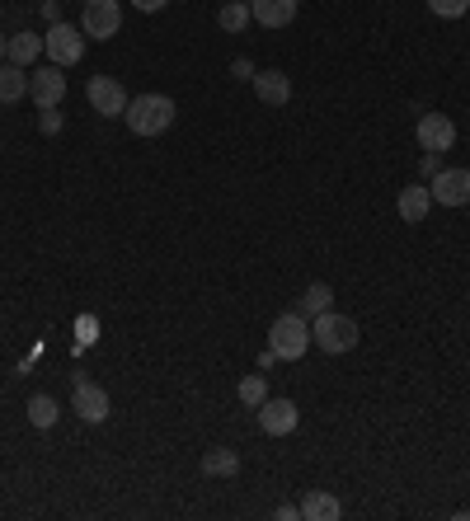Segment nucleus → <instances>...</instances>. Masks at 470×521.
I'll list each match as a JSON object with an SVG mask.
<instances>
[{
    "mask_svg": "<svg viewBox=\"0 0 470 521\" xmlns=\"http://www.w3.org/2000/svg\"><path fill=\"white\" fill-rule=\"evenodd\" d=\"M174 99L170 94H137V99H127V113L123 123L132 137H160V132H170L174 127Z\"/></svg>",
    "mask_w": 470,
    "mask_h": 521,
    "instance_id": "1",
    "label": "nucleus"
},
{
    "mask_svg": "<svg viewBox=\"0 0 470 521\" xmlns=\"http://www.w3.org/2000/svg\"><path fill=\"white\" fill-rule=\"evenodd\" d=\"M268 348H273L278 362H301V357L311 353V324H306V315H297V310L278 315L273 329H268Z\"/></svg>",
    "mask_w": 470,
    "mask_h": 521,
    "instance_id": "2",
    "label": "nucleus"
},
{
    "mask_svg": "<svg viewBox=\"0 0 470 521\" xmlns=\"http://www.w3.org/2000/svg\"><path fill=\"white\" fill-rule=\"evenodd\" d=\"M311 343L320 348V353H353L358 348V320H348V315H339V310H325V315H315L311 324Z\"/></svg>",
    "mask_w": 470,
    "mask_h": 521,
    "instance_id": "3",
    "label": "nucleus"
},
{
    "mask_svg": "<svg viewBox=\"0 0 470 521\" xmlns=\"http://www.w3.org/2000/svg\"><path fill=\"white\" fill-rule=\"evenodd\" d=\"M43 57L52 66H76L80 57H85V33H80V24H66V19H57V24H47V38H43Z\"/></svg>",
    "mask_w": 470,
    "mask_h": 521,
    "instance_id": "4",
    "label": "nucleus"
},
{
    "mask_svg": "<svg viewBox=\"0 0 470 521\" xmlns=\"http://www.w3.org/2000/svg\"><path fill=\"white\" fill-rule=\"evenodd\" d=\"M85 10H80V33L85 38H94V43H109V38H118V29H123V5L118 0H80Z\"/></svg>",
    "mask_w": 470,
    "mask_h": 521,
    "instance_id": "5",
    "label": "nucleus"
},
{
    "mask_svg": "<svg viewBox=\"0 0 470 521\" xmlns=\"http://www.w3.org/2000/svg\"><path fill=\"white\" fill-rule=\"evenodd\" d=\"M428 193L438 207H466L470 202V169H438L428 179Z\"/></svg>",
    "mask_w": 470,
    "mask_h": 521,
    "instance_id": "6",
    "label": "nucleus"
},
{
    "mask_svg": "<svg viewBox=\"0 0 470 521\" xmlns=\"http://www.w3.org/2000/svg\"><path fill=\"white\" fill-rule=\"evenodd\" d=\"M254 414H259V428H264L268 437H287V432H297V423H301L297 404H292V399H273V395H268Z\"/></svg>",
    "mask_w": 470,
    "mask_h": 521,
    "instance_id": "7",
    "label": "nucleus"
},
{
    "mask_svg": "<svg viewBox=\"0 0 470 521\" xmlns=\"http://www.w3.org/2000/svg\"><path fill=\"white\" fill-rule=\"evenodd\" d=\"M414 137H419L423 151H452L456 146V123L447 113H419V127H414Z\"/></svg>",
    "mask_w": 470,
    "mask_h": 521,
    "instance_id": "8",
    "label": "nucleus"
},
{
    "mask_svg": "<svg viewBox=\"0 0 470 521\" xmlns=\"http://www.w3.org/2000/svg\"><path fill=\"white\" fill-rule=\"evenodd\" d=\"M29 99L38 108H57L66 99V76L62 66H38V71H29Z\"/></svg>",
    "mask_w": 470,
    "mask_h": 521,
    "instance_id": "9",
    "label": "nucleus"
},
{
    "mask_svg": "<svg viewBox=\"0 0 470 521\" xmlns=\"http://www.w3.org/2000/svg\"><path fill=\"white\" fill-rule=\"evenodd\" d=\"M85 94H90V104H94L99 118H123L127 113V94L113 76H94L90 85H85Z\"/></svg>",
    "mask_w": 470,
    "mask_h": 521,
    "instance_id": "10",
    "label": "nucleus"
},
{
    "mask_svg": "<svg viewBox=\"0 0 470 521\" xmlns=\"http://www.w3.org/2000/svg\"><path fill=\"white\" fill-rule=\"evenodd\" d=\"M71 404H76L80 423H104V418L113 414L109 390H104V385H94V381H76V395H71Z\"/></svg>",
    "mask_w": 470,
    "mask_h": 521,
    "instance_id": "11",
    "label": "nucleus"
},
{
    "mask_svg": "<svg viewBox=\"0 0 470 521\" xmlns=\"http://www.w3.org/2000/svg\"><path fill=\"white\" fill-rule=\"evenodd\" d=\"M297 10H301V0H250L254 24H264V29H287L297 19Z\"/></svg>",
    "mask_w": 470,
    "mask_h": 521,
    "instance_id": "12",
    "label": "nucleus"
},
{
    "mask_svg": "<svg viewBox=\"0 0 470 521\" xmlns=\"http://www.w3.org/2000/svg\"><path fill=\"white\" fill-rule=\"evenodd\" d=\"M254 94H259V104L282 108L292 99V80L282 76V71H254Z\"/></svg>",
    "mask_w": 470,
    "mask_h": 521,
    "instance_id": "13",
    "label": "nucleus"
},
{
    "mask_svg": "<svg viewBox=\"0 0 470 521\" xmlns=\"http://www.w3.org/2000/svg\"><path fill=\"white\" fill-rule=\"evenodd\" d=\"M428 212H433V193L423 184H409L405 193H400V221H405V226H423Z\"/></svg>",
    "mask_w": 470,
    "mask_h": 521,
    "instance_id": "14",
    "label": "nucleus"
},
{
    "mask_svg": "<svg viewBox=\"0 0 470 521\" xmlns=\"http://www.w3.org/2000/svg\"><path fill=\"white\" fill-rule=\"evenodd\" d=\"M301 517L306 521H339L344 517V503H339L334 493H325V489H311L306 498H301Z\"/></svg>",
    "mask_w": 470,
    "mask_h": 521,
    "instance_id": "15",
    "label": "nucleus"
},
{
    "mask_svg": "<svg viewBox=\"0 0 470 521\" xmlns=\"http://www.w3.org/2000/svg\"><path fill=\"white\" fill-rule=\"evenodd\" d=\"M29 99V71L15 62H0V104H19Z\"/></svg>",
    "mask_w": 470,
    "mask_h": 521,
    "instance_id": "16",
    "label": "nucleus"
},
{
    "mask_svg": "<svg viewBox=\"0 0 470 521\" xmlns=\"http://www.w3.org/2000/svg\"><path fill=\"white\" fill-rule=\"evenodd\" d=\"M203 475L207 479H235L240 475V451H231V446H212L203 456Z\"/></svg>",
    "mask_w": 470,
    "mask_h": 521,
    "instance_id": "17",
    "label": "nucleus"
},
{
    "mask_svg": "<svg viewBox=\"0 0 470 521\" xmlns=\"http://www.w3.org/2000/svg\"><path fill=\"white\" fill-rule=\"evenodd\" d=\"M38 57H43V38H38V33H15V38H10V57H5V62H15L29 71Z\"/></svg>",
    "mask_w": 470,
    "mask_h": 521,
    "instance_id": "18",
    "label": "nucleus"
},
{
    "mask_svg": "<svg viewBox=\"0 0 470 521\" xmlns=\"http://www.w3.org/2000/svg\"><path fill=\"white\" fill-rule=\"evenodd\" d=\"M329 301H334V292H329V282H311L306 292H301L297 301V315H306V320H315V315H325Z\"/></svg>",
    "mask_w": 470,
    "mask_h": 521,
    "instance_id": "19",
    "label": "nucleus"
},
{
    "mask_svg": "<svg viewBox=\"0 0 470 521\" xmlns=\"http://www.w3.org/2000/svg\"><path fill=\"white\" fill-rule=\"evenodd\" d=\"M57 418H62V409H57V399L52 395H33L29 399V423L33 428H57Z\"/></svg>",
    "mask_w": 470,
    "mask_h": 521,
    "instance_id": "20",
    "label": "nucleus"
},
{
    "mask_svg": "<svg viewBox=\"0 0 470 521\" xmlns=\"http://www.w3.org/2000/svg\"><path fill=\"white\" fill-rule=\"evenodd\" d=\"M250 0H226V5H221V15H217V24L226 33H245V24H250Z\"/></svg>",
    "mask_w": 470,
    "mask_h": 521,
    "instance_id": "21",
    "label": "nucleus"
},
{
    "mask_svg": "<svg viewBox=\"0 0 470 521\" xmlns=\"http://www.w3.org/2000/svg\"><path fill=\"white\" fill-rule=\"evenodd\" d=\"M235 395H240V404H250V409H259V404L268 399V381H264V376H245Z\"/></svg>",
    "mask_w": 470,
    "mask_h": 521,
    "instance_id": "22",
    "label": "nucleus"
},
{
    "mask_svg": "<svg viewBox=\"0 0 470 521\" xmlns=\"http://www.w3.org/2000/svg\"><path fill=\"white\" fill-rule=\"evenodd\" d=\"M428 10L438 19H461L470 10V0H428Z\"/></svg>",
    "mask_w": 470,
    "mask_h": 521,
    "instance_id": "23",
    "label": "nucleus"
},
{
    "mask_svg": "<svg viewBox=\"0 0 470 521\" xmlns=\"http://www.w3.org/2000/svg\"><path fill=\"white\" fill-rule=\"evenodd\" d=\"M38 132H43V137H57V132H62V113H57V108H38Z\"/></svg>",
    "mask_w": 470,
    "mask_h": 521,
    "instance_id": "24",
    "label": "nucleus"
},
{
    "mask_svg": "<svg viewBox=\"0 0 470 521\" xmlns=\"http://www.w3.org/2000/svg\"><path fill=\"white\" fill-rule=\"evenodd\" d=\"M423 179H433V174H438V169H447V165H442V155L438 151H423Z\"/></svg>",
    "mask_w": 470,
    "mask_h": 521,
    "instance_id": "25",
    "label": "nucleus"
},
{
    "mask_svg": "<svg viewBox=\"0 0 470 521\" xmlns=\"http://www.w3.org/2000/svg\"><path fill=\"white\" fill-rule=\"evenodd\" d=\"M231 76H235V80H254V62H250V57H235V62H231Z\"/></svg>",
    "mask_w": 470,
    "mask_h": 521,
    "instance_id": "26",
    "label": "nucleus"
},
{
    "mask_svg": "<svg viewBox=\"0 0 470 521\" xmlns=\"http://www.w3.org/2000/svg\"><path fill=\"white\" fill-rule=\"evenodd\" d=\"M132 5H137L141 15H156V10H165V5H170V0H132Z\"/></svg>",
    "mask_w": 470,
    "mask_h": 521,
    "instance_id": "27",
    "label": "nucleus"
},
{
    "mask_svg": "<svg viewBox=\"0 0 470 521\" xmlns=\"http://www.w3.org/2000/svg\"><path fill=\"white\" fill-rule=\"evenodd\" d=\"M273 517H278V521H297V517H301V507H292V503H282L278 512H273Z\"/></svg>",
    "mask_w": 470,
    "mask_h": 521,
    "instance_id": "28",
    "label": "nucleus"
},
{
    "mask_svg": "<svg viewBox=\"0 0 470 521\" xmlns=\"http://www.w3.org/2000/svg\"><path fill=\"white\" fill-rule=\"evenodd\" d=\"M43 19H47V24H57V19H62V15H57V0H43Z\"/></svg>",
    "mask_w": 470,
    "mask_h": 521,
    "instance_id": "29",
    "label": "nucleus"
},
{
    "mask_svg": "<svg viewBox=\"0 0 470 521\" xmlns=\"http://www.w3.org/2000/svg\"><path fill=\"white\" fill-rule=\"evenodd\" d=\"M5 57H10V38L0 33V62H5Z\"/></svg>",
    "mask_w": 470,
    "mask_h": 521,
    "instance_id": "30",
    "label": "nucleus"
},
{
    "mask_svg": "<svg viewBox=\"0 0 470 521\" xmlns=\"http://www.w3.org/2000/svg\"><path fill=\"white\" fill-rule=\"evenodd\" d=\"M0 108H5V104H0Z\"/></svg>",
    "mask_w": 470,
    "mask_h": 521,
    "instance_id": "31",
    "label": "nucleus"
}]
</instances>
